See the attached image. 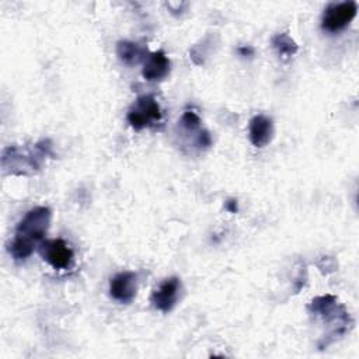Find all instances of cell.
Returning <instances> with one entry per match:
<instances>
[{
  "instance_id": "12",
  "label": "cell",
  "mask_w": 359,
  "mask_h": 359,
  "mask_svg": "<svg viewBox=\"0 0 359 359\" xmlns=\"http://www.w3.org/2000/svg\"><path fill=\"white\" fill-rule=\"evenodd\" d=\"M272 45L276 49V52L279 53V56H282L283 59L292 57L293 55H296V52L299 49V46L294 42V39H292V36L289 34H286V32L276 34L272 38Z\"/></svg>"
},
{
  "instance_id": "4",
  "label": "cell",
  "mask_w": 359,
  "mask_h": 359,
  "mask_svg": "<svg viewBox=\"0 0 359 359\" xmlns=\"http://www.w3.org/2000/svg\"><path fill=\"white\" fill-rule=\"evenodd\" d=\"M126 119L135 130H142L161 122L163 112L157 100L151 94H143L137 97L129 108Z\"/></svg>"
},
{
  "instance_id": "9",
  "label": "cell",
  "mask_w": 359,
  "mask_h": 359,
  "mask_svg": "<svg viewBox=\"0 0 359 359\" xmlns=\"http://www.w3.org/2000/svg\"><path fill=\"white\" fill-rule=\"evenodd\" d=\"M171 70V62L163 50L150 52L143 62L142 76L147 81H161L164 80Z\"/></svg>"
},
{
  "instance_id": "13",
  "label": "cell",
  "mask_w": 359,
  "mask_h": 359,
  "mask_svg": "<svg viewBox=\"0 0 359 359\" xmlns=\"http://www.w3.org/2000/svg\"><path fill=\"white\" fill-rule=\"evenodd\" d=\"M180 123L187 132H196L201 128V118L194 111H185L181 116Z\"/></svg>"
},
{
  "instance_id": "10",
  "label": "cell",
  "mask_w": 359,
  "mask_h": 359,
  "mask_svg": "<svg viewBox=\"0 0 359 359\" xmlns=\"http://www.w3.org/2000/svg\"><path fill=\"white\" fill-rule=\"evenodd\" d=\"M248 137L252 146L265 147L273 139V121L266 115H255L248 125Z\"/></svg>"
},
{
  "instance_id": "14",
  "label": "cell",
  "mask_w": 359,
  "mask_h": 359,
  "mask_svg": "<svg viewBox=\"0 0 359 359\" xmlns=\"http://www.w3.org/2000/svg\"><path fill=\"white\" fill-rule=\"evenodd\" d=\"M196 143L199 147H209L212 144V137L209 135L208 130H199L198 132V137H196Z\"/></svg>"
},
{
  "instance_id": "5",
  "label": "cell",
  "mask_w": 359,
  "mask_h": 359,
  "mask_svg": "<svg viewBox=\"0 0 359 359\" xmlns=\"http://www.w3.org/2000/svg\"><path fill=\"white\" fill-rule=\"evenodd\" d=\"M358 14L356 1L331 3L325 7L321 18V28L325 32L335 34L346 28Z\"/></svg>"
},
{
  "instance_id": "2",
  "label": "cell",
  "mask_w": 359,
  "mask_h": 359,
  "mask_svg": "<svg viewBox=\"0 0 359 359\" xmlns=\"http://www.w3.org/2000/svg\"><path fill=\"white\" fill-rule=\"evenodd\" d=\"M309 311L311 316L321 318L330 327L328 332L318 342L320 349H324L337 339H339L342 335L346 334V331H349L353 324L346 309L341 303H338V299L332 294L314 297L309 304Z\"/></svg>"
},
{
  "instance_id": "15",
  "label": "cell",
  "mask_w": 359,
  "mask_h": 359,
  "mask_svg": "<svg viewBox=\"0 0 359 359\" xmlns=\"http://www.w3.org/2000/svg\"><path fill=\"white\" fill-rule=\"evenodd\" d=\"M226 209L230 212V213H237L238 210V203H237V199H227L226 202Z\"/></svg>"
},
{
  "instance_id": "3",
  "label": "cell",
  "mask_w": 359,
  "mask_h": 359,
  "mask_svg": "<svg viewBox=\"0 0 359 359\" xmlns=\"http://www.w3.org/2000/svg\"><path fill=\"white\" fill-rule=\"evenodd\" d=\"M53 156L49 140H41L31 150H21L17 146H8L1 156V167L6 174L28 175L41 168L45 157Z\"/></svg>"
},
{
  "instance_id": "16",
  "label": "cell",
  "mask_w": 359,
  "mask_h": 359,
  "mask_svg": "<svg viewBox=\"0 0 359 359\" xmlns=\"http://www.w3.org/2000/svg\"><path fill=\"white\" fill-rule=\"evenodd\" d=\"M238 52H240V55L241 56H252V53H254V49L251 48V46H240L238 48Z\"/></svg>"
},
{
  "instance_id": "8",
  "label": "cell",
  "mask_w": 359,
  "mask_h": 359,
  "mask_svg": "<svg viewBox=\"0 0 359 359\" xmlns=\"http://www.w3.org/2000/svg\"><path fill=\"white\" fill-rule=\"evenodd\" d=\"M137 293V275L132 271L116 273L109 280V294L119 303H130Z\"/></svg>"
},
{
  "instance_id": "1",
  "label": "cell",
  "mask_w": 359,
  "mask_h": 359,
  "mask_svg": "<svg viewBox=\"0 0 359 359\" xmlns=\"http://www.w3.org/2000/svg\"><path fill=\"white\" fill-rule=\"evenodd\" d=\"M50 217L52 212L48 206H35L18 222L13 241L8 244V252L15 262H24L39 248L49 229Z\"/></svg>"
},
{
  "instance_id": "11",
  "label": "cell",
  "mask_w": 359,
  "mask_h": 359,
  "mask_svg": "<svg viewBox=\"0 0 359 359\" xmlns=\"http://www.w3.org/2000/svg\"><path fill=\"white\" fill-rule=\"evenodd\" d=\"M146 52V48L133 41H119L116 43V56L128 66L144 62Z\"/></svg>"
},
{
  "instance_id": "6",
  "label": "cell",
  "mask_w": 359,
  "mask_h": 359,
  "mask_svg": "<svg viewBox=\"0 0 359 359\" xmlns=\"http://www.w3.org/2000/svg\"><path fill=\"white\" fill-rule=\"evenodd\" d=\"M39 254L55 269H67L72 266L74 259L73 250L62 238L42 241L39 245Z\"/></svg>"
},
{
  "instance_id": "7",
  "label": "cell",
  "mask_w": 359,
  "mask_h": 359,
  "mask_svg": "<svg viewBox=\"0 0 359 359\" xmlns=\"http://www.w3.org/2000/svg\"><path fill=\"white\" fill-rule=\"evenodd\" d=\"M180 290H181V280L177 276H170L164 279L158 285V287L153 290L150 296V302L157 310L163 313H168L177 304Z\"/></svg>"
}]
</instances>
